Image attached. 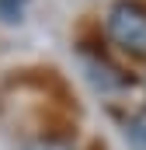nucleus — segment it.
Masks as SVG:
<instances>
[{"label": "nucleus", "mask_w": 146, "mask_h": 150, "mask_svg": "<svg viewBox=\"0 0 146 150\" xmlns=\"http://www.w3.org/2000/svg\"><path fill=\"white\" fill-rule=\"evenodd\" d=\"M28 150H70V147H59V143H35V147H28Z\"/></svg>", "instance_id": "obj_4"}, {"label": "nucleus", "mask_w": 146, "mask_h": 150, "mask_svg": "<svg viewBox=\"0 0 146 150\" xmlns=\"http://www.w3.org/2000/svg\"><path fill=\"white\" fill-rule=\"evenodd\" d=\"M105 32L111 45L125 56L146 59V4L139 0H115L105 18Z\"/></svg>", "instance_id": "obj_1"}, {"label": "nucleus", "mask_w": 146, "mask_h": 150, "mask_svg": "<svg viewBox=\"0 0 146 150\" xmlns=\"http://www.w3.org/2000/svg\"><path fill=\"white\" fill-rule=\"evenodd\" d=\"M25 4H28V0H0V18H4L7 25L21 21V14H25Z\"/></svg>", "instance_id": "obj_3"}, {"label": "nucleus", "mask_w": 146, "mask_h": 150, "mask_svg": "<svg viewBox=\"0 0 146 150\" xmlns=\"http://www.w3.org/2000/svg\"><path fill=\"white\" fill-rule=\"evenodd\" d=\"M125 140L132 143V150H146V108L125 122Z\"/></svg>", "instance_id": "obj_2"}]
</instances>
